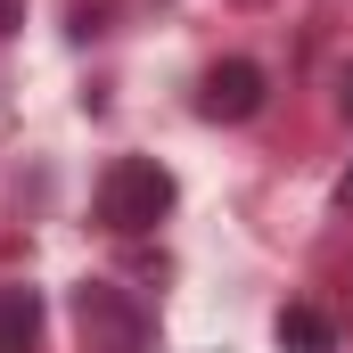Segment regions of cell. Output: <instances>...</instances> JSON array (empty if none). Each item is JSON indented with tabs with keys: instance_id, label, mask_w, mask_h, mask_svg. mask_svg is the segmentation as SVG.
Listing matches in <instances>:
<instances>
[{
	"instance_id": "6da1fadb",
	"label": "cell",
	"mask_w": 353,
	"mask_h": 353,
	"mask_svg": "<svg viewBox=\"0 0 353 353\" xmlns=\"http://www.w3.org/2000/svg\"><path fill=\"white\" fill-rule=\"evenodd\" d=\"M173 173L157 165V157H115L107 173H99V230H115V239H140V230H157L165 214H173Z\"/></svg>"
},
{
	"instance_id": "7a4b0ae2",
	"label": "cell",
	"mask_w": 353,
	"mask_h": 353,
	"mask_svg": "<svg viewBox=\"0 0 353 353\" xmlns=\"http://www.w3.org/2000/svg\"><path fill=\"white\" fill-rule=\"evenodd\" d=\"M74 337H83V353H148L157 345V321H148V304L132 288L83 279L74 288Z\"/></svg>"
},
{
	"instance_id": "3957f363",
	"label": "cell",
	"mask_w": 353,
	"mask_h": 353,
	"mask_svg": "<svg viewBox=\"0 0 353 353\" xmlns=\"http://www.w3.org/2000/svg\"><path fill=\"white\" fill-rule=\"evenodd\" d=\"M263 66L255 58H222V66H205V83H197V115L205 123H247V115H263Z\"/></svg>"
},
{
	"instance_id": "277c9868",
	"label": "cell",
	"mask_w": 353,
	"mask_h": 353,
	"mask_svg": "<svg viewBox=\"0 0 353 353\" xmlns=\"http://www.w3.org/2000/svg\"><path fill=\"white\" fill-rule=\"evenodd\" d=\"M41 345V288H0V353H33Z\"/></svg>"
},
{
	"instance_id": "5b68a950",
	"label": "cell",
	"mask_w": 353,
	"mask_h": 353,
	"mask_svg": "<svg viewBox=\"0 0 353 353\" xmlns=\"http://www.w3.org/2000/svg\"><path fill=\"white\" fill-rule=\"evenodd\" d=\"M279 345L288 353H337V321L321 304H288L279 312Z\"/></svg>"
},
{
	"instance_id": "8992f818",
	"label": "cell",
	"mask_w": 353,
	"mask_h": 353,
	"mask_svg": "<svg viewBox=\"0 0 353 353\" xmlns=\"http://www.w3.org/2000/svg\"><path fill=\"white\" fill-rule=\"evenodd\" d=\"M25 25V0H0V33H17Z\"/></svg>"
},
{
	"instance_id": "52a82bcc",
	"label": "cell",
	"mask_w": 353,
	"mask_h": 353,
	"mask_svg": "<svg viewBox=\"0 0 353 353\" xmlns=\"http://www.w3.org/2000/svg\"><path fill=\"white\" fill-rule=\"evenodd\" d=\"M337 107H345V115H353V66H345V74H337Z\"/></svg>"
},
{
	"instance_id": "ba28073f",
	"label": "cell",
	"mask_w": 353,
	"mask_h": 353,
	"mask_svg": "<svg viewBox=\"0 0 353 353\" xmlns=\"http://www.w3.org/2000/svg\"><path fill=\"white\" fill-rule=\"evenodd\" d=\"M337 205H353V173H345V181H337Z\"/></svg>"
}]
</instances>
